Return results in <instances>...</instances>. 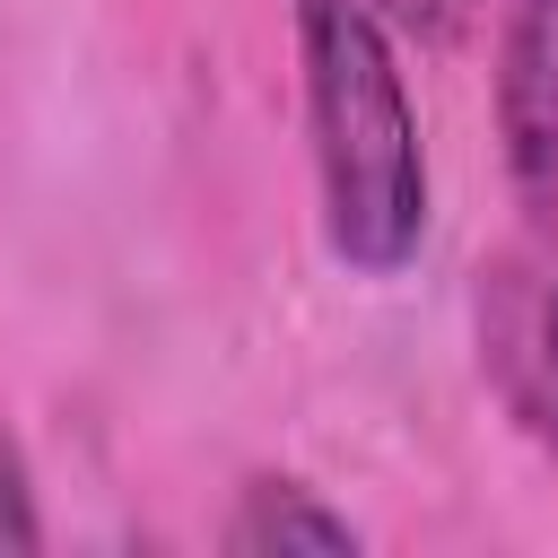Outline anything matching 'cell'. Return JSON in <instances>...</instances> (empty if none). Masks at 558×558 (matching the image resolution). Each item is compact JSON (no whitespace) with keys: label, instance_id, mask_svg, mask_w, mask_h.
Segmentation results:
<instances>
[{"label":"cell","instance_id":"6da1fadb","mask_svg":"<svg viewBox=\"0 0 558 558\" xmlns=\"http://www.w3.org/2000/svg\"><path fill=\"white\" fill-rule=\"evenodd\" d=\"M296 96L331 262L357 279L410 270L427 244V140L375 0H296Z\"/></svg>","mask_w":558,"mask_h":558},{"label":"cell","instance_id":"7a4b0ae2","mask_svg":"<svg viewBox=\"0 0 558 558\" xmlns=\"http://www.w3.org/2000/svg\"><path fill=\"white\" fill-rule=\"evenodd\" d=\"M480 375L506 418L558 453V218H532V235L480 270Z\"/></svg>","mask_w":558,"mask_h":558},{"label":"cell","instance_id":"3957f363","mask_svg":"<svg viewBox=\"0 0 558 558\" xmlns=\"http://www.w3.org/2000/svg\"><path fill=\"white\" fill-rule=\"evenodd\" d=\"M497 140L514 201L558 218V0H506L497 17Z\"/></svg>","mask_w":558,"mask_h":558},{"label":"cell","instance_id":"277c9868","mask_svg":"<svg viewBox=\"0 0 558 558\" xmlns=\"http://www.w3.org/2000/svg\"><path fill=\"white\" fill-rule=\"evenodd\" d=\"M218 549H235V558H288V549L340 558V549H357V523L340 506H323V488H305L296 471H253L218 523Z\"/></svg>","mask_w":558,"mask_h":558},{"label":"cell","instance_id":"5b68a950","mask_svg":"<svg viewBox=\"0 0 558 558\" xmlns=\"http://www.w3.org/2000/svg\"><path fill=\"white\" fill-rule=\"evenodd\" d=\"M0 549H44V514H35V471H26V445L0 410Z\"/></svg>","mask_w":558,"mask_h":558},{"label":"cell","instance_id":"8992f818","mask_svg":"<svg viewBox=\"0 0 558 558\" xmlns=\"http://www.w3.org/2000/svg\"><path fill=\"white\" fill-rule=\"evenodd\" d=\"M375 9H384V26L401 44H453L480 17V0H375Z\"/></svg>","mask_w":558,"mask_h":558}]
</instances>
